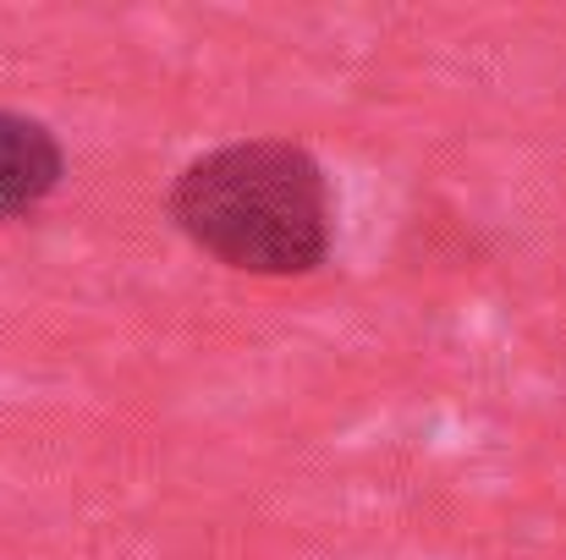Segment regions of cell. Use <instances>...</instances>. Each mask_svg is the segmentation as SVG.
<instances>
[{
	"instance_id": "obj_1",
	"label": "cell",
	"mask_w": 566,
	"mask_h": 560,
	"mask_svg": "<svg viewBox=\"0 0 566 560\" xmlns=\"http://www.w3.org/2000/svg\"><path fill=\"white\" fill-rule=\"evenodd\" d=\"M171 220L214 264L292 281L331 258L336 192L314 149L292 138H237L177 171Z\"/></svg>"
},
{
	"instance_id": "obj_2",
	"label": "cell",
	"mask_w": 566,
	"mask_h": 560,
	"mask_svg": "<svg viewBox=\"0 0 566 560\" xmlns=\"http://www.w3.org/2000/svg\"><path fill=\"white\" fill-rule=\"evenodd\" d=\"M66 177V149L50 121L0 110V220H28Z\"/></svg>"
}]
</instances>
